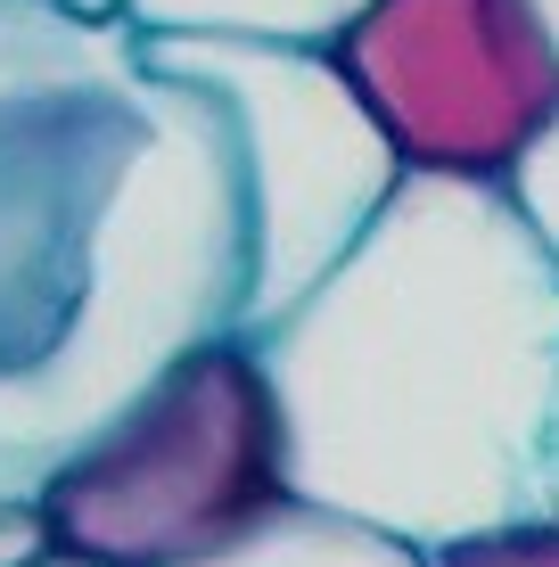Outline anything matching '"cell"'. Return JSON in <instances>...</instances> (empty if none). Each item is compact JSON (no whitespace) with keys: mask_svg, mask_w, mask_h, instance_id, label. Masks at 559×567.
Segmentation results:
<instances>
[{"mask_svg":"<svg viewBox=\"0 0 559 567\" xmlns=\"http://www.w3.org/2000/svg\"><path fill=\"white\" fill-rule=\"evenodd\" d=\"M42 551V526H33V511H0V567L33 559Z\"/></svg>","mask_w":559,"mask_h":567,"instance_id":"cell-10","label":"cell"},{"mask_svg":"<svg viewBox=\"0 0 559 567\" xmlns=\"http://www.w3.org/2000/svg\"><path fill=\"white\" fill-rule=\"evenodd\" d=\"M157 74L215 107L247 198V305L239 338H263L345 264V247L403 189V156L354 100L330 50L288 42H148Z\"/></svg>","mask_w":559,"mask_h":567,"instance_id":"cell-4","label":"cell"},{"mask_svg":"<svg viewBox=\"0 0 559 567\" xmlns=\"http://www.w3.org/2000/svg\"><path fill=\"white\" fill-rule=\"evenodd\" d=\"M551 526H559V420H551Z\"/></svg>","mask_w":559,"mask_h":567,"instance_id":"cell-12","label":"cell"},{"mask_svg":"<svg viewBox=\"0 0 559 567\" xmlns=\"http://www.w3.org/2000/svg\"><path fill=\"white\" fill-rule=\"evenodd\" d=\"M288 502L420 559L551 518L559 264L503 182L403 173L345 264L263 338Z\"/></svg>","mask_w":559,"mask_h":567,"instance_id":"cell-2","label":"cell"},{"mask_svg":"<svg viewBox=\"0 0 559 567\" xmlns=\"http://www.w3.org/2000/svg\"><path fill=\"white\" fill-rule=\"evenodd\" d=\"M247 198L198 91L115 0H0V511L182 362L239 338Z\"/></svg>","mask_w":559,"mask_h":567,"instance_id":"cell-1","label":"cell"},{"mask_svg":"<svg viewBox=\"0 0 559 567\" xmlns=\"http://www.w3.org/2000/svg\"><path fill=\"white\" fill-rule=\"evenodd\" d=\"M17 567H74V559H58V551H33V559H17Z\"/></svg>","mask_w":559,"mask_h":567,"instance_id":"cell-13","label":"cell"},{"mask_svg":"<svg viewBox=\"0 0 559 567\" xmlns=\"http://www.w3.org/2000/svg\"><path fill=\"white\" fill-rule=\"evenodd\" d=\"M428 567H559V526H510V535H477L460 551H436Z\"/></svg>","mask_w":559,"mask_h":567,"instance_id":"cell-9","label":"cell"},{"mask_svg":"<svg viewBox=\"0 0 559 567\" xmlns=\"http://www.w3.org/2000/svg\"><path fill=\"white\" fill-rule=\"evenodd\" d=\"M288 502L280 403L247 338L189 346L33 502L42 551L74 567H182Z\"/></svg>","mask_w":559,"mask_h":567,"instance_id":"cell-3","label":"cell"},{"mask_svg":"<svg viewBox=\"0 0 559 567\" xmlns=\"http://www.w3.org/2000/svg\"><path fill=\"white\" fill-rule=\"evenodd\" d=\"M148 42H288L338 50L371 0H115Z\"/></svg>","mask_w":559,"mask_h":567,"instance_id":"cell-6","label":"cell"},{"mask_svg":"<svg viewBox=\"0 0 559 567\" xmlns=\"http://www.w3.org/2000/svg\"><path fill=\"white\" fill-rule=\"evenodd\" d=\"M503 189H510V206L527 214V230L544 239V256L559 264V124H551L527 156H518V173H510Z\"/></svg>","mask_w":559,"mask_h":567,"instance_id":"cell-8","label":"cell"},{"mask_svg":"<svg viewBox=\"0 0 559 567\" xmlns=\"http://www.w3.org/2000/svg\"><path fill=\"white\" fill-rule=\"evenodd\" d=\"M182 567H428L412 543H387L354 518H330L313 502H280L272 518H256L247 535H230L222 551L182 559Z\"/></svg>","mask_w":559,"mask_h":567,"instance_id":"cell-7","label":"cell"},{"mask_svg":"<svg viewBox=\"0 0 559 567\" xmlns=\"http://www.w3.org/2000/svg\"><path fill=\"white\" fill-rule=\"evenodd\" d=\"M330 58L403 173L510 182L559 124V50L527 0H371Z\"/></svg>","mask_w":559,"mask_h":567,"instance_id":"cell-5","label":"cell"},{"mask_svg":"<svg viewBox=\"0 0 559 567\" xmlns=\"http://www.w3.org/2000/svg\"><path fill=\"white\" fill-rule=\"evenodd\" d=\"M535 17H544V33H551V50H559V0H527Z\"/></svg>","mask_w":559,"mask_h":567,"instance_id":"cell-11","label":"cell"}]
</instances>
